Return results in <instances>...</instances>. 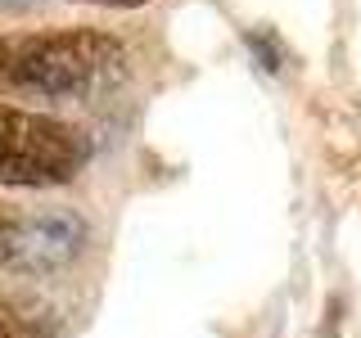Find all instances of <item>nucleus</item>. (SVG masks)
Segmentation results:
<instances>
[{
  "instance_id": "nucleus-1",
  "label": "nucleus",
  "mask_w": 361,
  "mask_h": 338,
  "mask_svg": "<svg viewBox=\"0 0 361 338\" xmlns=\"http://www.w3.org/2000/svg\"><path fill=\"white\" fill-rule=\"evenodd\" d=\"M127 73V50L109 32H27L0 37V86L45 99H82Z\"/></svg>"
},
{
  "instance_id": "nucleus-2",
  "label": "nucleus",
  "mask_w": 361,
  "mask_h": 338,
  "mask_svg": "<svg viewBox=\"0 0 361 338\" xmlns=\"http://www.w3.org/2000/svg\"><path fill=\"white\" fill-rule=\"evenodd\" d=\"M90 158V140L59 118L0 104V180L23 189L68 185Z\"/></svg>"
},
{
  "instance_id": "nucleus-3",
  "label": "nucleus",
  "mask_w": 361,
  "mask_h": 338,
  "mask_svg": "<svg viewBox=\"0 0 361 338\" xmlns=\"http://www.w3.org/2000/svg\"><path fill=\"white\" fill-rule=\"evenodd\" d=\"M86 248V221L68 208L0 217V266L18 275H50Z\"/></svg>"
},
{
  "instance_id": "nucleus-4",
  "label": "nucleus",
  "mask_w": 361,
  "mask_h": 338,
  "mask_svg": "<svg viewBox=\"0 0 361 338\" xmlns=\"http://www.w3.org/2000/svg\"><path fill=\"white\" fill-rule=\"evenodd\" d=\"M248 45H253V50L262 54V68H267V73H276V68H280V50H271L267 37H248Z\"/></svg>"
},
{
  "instance_id": "nucleus-5",
  "label": "nucleus",
  "mask_w": 361,
  "mask_h": 338,
  "mask_svg": "<svg viewBox=\"0 0 361 338\" xmlns=\"http://www.w3.org/2000/svg\"><path fill=\"white\" fill-rule=\"evenodd\" d=\"M86 5H113V9H131V5H145V0H86Z\"/></svg>"
},
{
  "instance_id": "nucleus-6",
  "label": "nucleus",
  "mask_w": 361,
  "mask_h": 338,
  "mask_svg": "<svg viewBox=\"0 0 361 338\" xmlns=\"http://www.w3.org/2000/svg\"><path fill=\"white\" fill-rule=\"evenodd\" d=\"M37 0H0V9H32Z\"/></svg>"
},
{
  "instance_id": "nucleus-7",
  "label": "nucleus",
  "mask_w": 361,
  "mask_h": 338,
  "mask_svg": "<svg viewBox=\"0 0 361 338\" xmlns=\"http://www.w3.org/2000/svg\"><path fill=\"white\" fill-rule=\"evenodd\" d=\"M0 338H18V334H14V330H9V325H5V320H0Z\"/></svg>"
}]
</instances>
